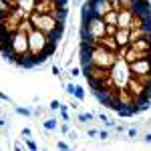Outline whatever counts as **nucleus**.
<instances>
[{"instance_id":"f257e3e1","label":"nucleus","mask_w":151,"mask_h":151,"mask_svg":"<svg viewBox=\"0 0 151 151\" xmlns=\"http://www.w3.org/2000/svg\"><path fill=\"white\" fill-rule=\"evenodd\" d=\"M117 58L119 57H117L115 50H109V48L101 47V45H83L81 42V67L95 65V67L111 69Z\"/></svg>"},{"instance_id":"f03ea898","label":"nucleus","mask_w":151,"mask_h":151,"mask_svg":"<svg viewBox=\"0 0 151 151\" xmlns=\"http://www.w3.org/2000/svg\"><path fill=\"white\" fill-rule=\"evenodd\" d=\"M30 22L35 28L38 30H42L45 35L50 38V40H55L58 42L63 35H65V24L67 22H60L57 16H52V14H40V12H30Z\"/></svg>"},{"instance_id":"7ed1b4c3","label":"nucleus","mask_w":151,"mask_h":151,"mask_svg":"<svg viewBox=\"0 0 151 151\" xmlns=\"http://www.w3.org/2000/svg\"><path fill=\"white\" fill-rule=\"evenodd\" d=\"M129 79H131V69H129V63L125 58H117L115 65L109 69V81L115 85L117 89H125L127 87Z\"/></svg>"},{"instance_id":"20e7f679","label":"nucleus","mask_w":151,"mask_h":151,"mask_svg":"<svg viewBox=\"0 0 151 151\" xmlns=\"http://www.w3.org/2000/svg\"><path fill=\"white\" fill-rule=\"evenodd\" d=\"M87 4H89L91 12H93V14H97V16H105L109 10H113L109 0H87Z\"/></svg>"},{"instance_id":"39448f33","label":"nucleus","mask_w":151,"mask_h":151,"mask_svg":"<svg viewBox=\"0 0 151 151\" xmlns=\"http://www.w3.org/2000/svg\"><path fill=\"white\" fill-rule=\"evenodd\" d=\"M131 20H133V8L119 10V20H117V26L119 28H129L131 26Z\"/></svg>"},{"instance_id":"423d86ee","label":"nucleus","mask_w":151,"mask_h":151,"mask_svg":"<svg viewBox=\"0 0 151 151\" xmlns=\"http://www.w3.org/2000/svg\"><path fill=\"white\" fill-rule=\"evenodd\" d=\"M115 40L119 47H125V45H129V28H117L115 35Z\"/></svg>"},{"instance_id":"0eeeda50","label":"nucleus","mask_w":151,"mask_h":151,"mask_svg":"<svg viewBox=\"0 0 151 151\" xmlns=\"http://www.w3.org/2000/svg\"><path fill=\"white\" fill-rule=\"evenodd\" d=\"M35 4H36V0H16V6L20 10H24L28 16H30V12L35 10Z\"/></svg>"},{"instance_id":"6e6552de","label":"nucleus","mask_w":151,"mask_h":151,"mask_svg":"<svg viewBox=\"0 0 151 151\" xmlns=\"http://www.w3.org/2000/svg\"><path fill=\"white\" fill-rule=\"evenodd\" d=\"M103 20H105V24H117V20H119V12L117 10H109L103 16Z\"/></svg>"},{"instance_id":"1a4fd4ad","label":"nucleus","mask_w":151,"mask_h":151,"mask_svg":"<svg viewBox=\"0 0 151 151\" xmlns=\"http://www.w3.org/2000/svg\"><path fill=\"white\" fill-rule=\"evenodd\" d=\"M45 129L47 131H55V129H58V123H57V119H45Z\"/></svg>"},{"instance_id":"9d476101","label":"nucleus","mask_w":151,"mask_h":151,"mask_svg":"<svg viewBox=\"0 0 151 151\" xmlns=\"http://www.w3.org/2000/svg\"><path fill=\"white\" fill-rule=\"evenodd\" d=\"M99 121H101V123H103L105 127H115V123H113V121H111V119H109V117L105 115V113H99Z\"/></svg>"},{"instance_id":"9b49d317","label":"nucleus","mask_w":151,"mask_h":151,"mask_svg":"<svg viewBox=\"0 0 151 151\" xmlns=\"http://www.w3.org/2000/svg\"><path fill=\"white\" fill-rule=\"evenodd\" d=\"M73 97H77L79 101H85V97H87V93H85V89H83L81 85H77V89H75V93H73Z\"/></svg>"},{"instance_id":"f8f14e48","label":"nucleus","mask_w":151,"mask_h":151,"mask_svg":"<svg viewBox=\"0 0 151 151\" xmlns=\"http://www.w3.org/2000/svg\"><path fill=\"white\" fill-rule=\"evenodd\" d=\"M69 107L70 105L60 103V109H58V111H60V119H63V121H69Z\"/></svg>"},{"instance_id":"ddd939ff","label":"nucleus","mask_w":151,"mask_h":151,"mask_svg":"<svg viewBox=\"0 0 151 151\" xmlns=\"http://www.w3.org/2000/svg\"><path fill=\"white\" fill-rule=\"evenodd\" d=\"M81 123H89V121H95V115L93 113H79V117H77Z\"/></svg>"},{"instance_id":"4468645a","label":"nucleus","mask_w":151,"mask_h":151,"mask_svg":"<svg viewBox=\"0 0 151 151\" xmlns=\"http://www.w3.org/2000/svg\"><path fill=\"white\" fill-rule=\"evenodd\" d=\"M14 113H16V115H22V117H30V115H32V109H26V107H16V109H14Z\"/></svg>"},{"instance_id":"2eb2a0df","label":"nucleus","mask_w":151,"mask_h":151,"mask_svg":"<svg viewBox=\"0 0 151 151\" xmlns=\"http://www.w3.org/2000/svg\"><path fill=\"white\" fill-rule=\"evenodd\" d=\"M75 89H77V85H75V83H65V93H67V95H70V97H73Z\"/></svg>"},{"instance_id":"dca6fc26","label":"nucleus","mask_w":151,"mask_h":151,"mask_svg":"<svg viewBox=\"0 0 151 151\" xmlns=\"http://www.w3.org/2000/svg\"><path fill=\"white\" fill-rule=\"evenodd\" d=\"M48 109H50V111H58V109H60V101H58V99H52V101L48 103Z\"/></svg>"},{"instance_id":"f3484780","label":"nucleus","mask_w":151,"mask_h":151,"mask_svg":"<svg viewBox=\"0 0 151 151\" xmlns=\"http://www.w3.org/2000/svg\"><path fill=\"white\" fill-rule=\"evenodd\" d=\"M58 131H60V133H65V135H69V131H70V127H69V121L60 123V125H58Z\"/></svg>"},{"instance_id":"a211bd4d","label":"nucleus","mask_w":151,"mask_h":151,"mask_svg":"<svg viewBox=\"0 0 151 151\" xmlns=\"http://www.w3.org/2000/svg\"><path fill=\"white\" fill-rule=\"evenodd\" d=\"M24 145H26L28 149H38V143H36V141H32L30 137H26V143H24Z\"/></svg>"},{"instance_id":"6ab92c4d","label":"nucleus","mask_w":151,"mask_h":151,"mask_svg":"<svg viewBox=\"0 0 151 151\" xmlns=\"http://www.w3.org/2000/svg\"><path fill=\"white\" fill-rule=\"evenodd\" d=\"M81 73H83L81 67H73L70 69V77H81Z\"/></svg>"},{"instance_id":"aec40b11","label":"nucleus","mask_w":151,"mask_h":151,"mask_svg":"<svg viewBox=\"0 0 151 151\" xmlns=\"http://www.w3.org/2000/svg\"><path fill=\"white\" fill-rule=\"evenodd\" d=\"M57 147H58V149H65V151H67L70 145H69V143H65V141H57Z\"/></svg>"},{"instance_id":"412c9836","label":"nucleus","mask_w":151,"mask_h":151,"mask_svg":"<svg viewBox=\"0 0 151 151\" xmlns=\"http://www.w3.org/2000/svg\"><path fill=\"white\" fill-rule=\"evenodd\" d=\"M50 73H52L55 77H60V67H57V65H52V69H50Z\"/></svg>"},{"instance_id":"4be33fe9","label":"nucleus","mask_w":151,"mask_h":151,"mask_svg":"<svg viewBox=\"0 0 151 151\" xmlns=\"http://www.w3.org/2000/svg\"><path fill=\"white\" fill-rule=\"evenodd\" d=\"M99 139H109V131H103V129H101V131H99Z\"/></svg>"},{"instance_id":"5701e85b","label":"nucleus","mask_w":151,"mask_h":151,"mask_svg":"<svg viewBox=\"0 0 151 151\" xmlns=\"http://www.w3.org/2000/svg\"><path fill=\"white\" fill-rule=\"evenodd\" d=\"M87 135H89V137H99V131H97V129H89Z\"/></svg>"},{"instance_id":"b1692460","label":"nucleus","mask_w":151,"mask_h":151,"mask_svg":"<svg viewBox=\"0 0 151 151\" xmlns=\"http://www.w3.org/2000/svg\"><path fill=\"white\" fill-rule=\"evenodd\" d=\"M127 135H129V137H135V135H137V129H135V127L127 129Z\"/></svg>"},{"instance_id":"393cba45","label":"nucleus","mask_w":151,"mask_h":151,"mask_svg":"<svg viewBox=\"0 0 151 151\" xmlns=\"http://www.w3.org/2000/svg\"><path fill=\"white\" fill-rule=\"evenodd\" d=\"M30 135H32V131H30L28 127H24L22 129V137H30Z\"/></svg>"},{"instance_id":"a878e982","label":"nucleus","mask_w":151,"mask_h":151,"mask_svg":"<svg viewBox=\"0 0 151 151\" xmlns=\"http://www.w3.org/2000/svg\"><path fill=\"white\" fill-rule=\"evenodd\" d=\"M0 99H2V101H6V103H10V97H8L6 93H2V91H0Z\"/></svg>"},{"instance_id":"bb28decb","label":"nucleus","mask_w":151,"mask_h":151,"mask_svg":"<svg viewBox=\"0 0 151 151\" xmlns=\"http://www.w3.org/2000/svg\"><path fill=\"white\" fill-rule=\"evenodd\" d=\"M22 147H24V145L20 143V141H16V143H14V149H22Z\"/></svg>"},{"instance_id":"cd10ccee","label":"nucleus","mask_w":151,"mask_h":151,"mask_svg":"<svg viewBox=\"0 0 151 151\" xmlns=\"http://www.w3.org/2000/svg\"><path fill=\"white\" fill-rule=\"evenodd\" d=\"M143 141H145V143H151V133H147V135L143 137Z\"/></svg>"},{"instance_id":"c85d7f7f","label":"nucleus","mask_w":151,"mask_h":151,"mask_svg":"<svg viewBox=\"0 0 151 151\" xmlns=\"http://www.w3.org/2000/svg\"><path fill=\"white\" fill-rule=\"evenodd\" d=\"M4 125H6V121H4V119H0V127H4Z\"/></svg>"},{"instance_id":"c756f323","label":"nucleus","mask_w":151,"mask_h":151,"mask_svg":"<svg viewBox=\"0 0 151 151\" xmlns=\"http://www.w3.org/2000/svg\"><path fill=\"white\" fill-rule=\"evenodd\" d=\"M77 2H79V4H81V2H85V0H77Z\"/></svg>"}]
</instances>
